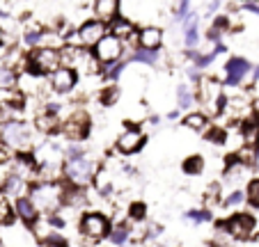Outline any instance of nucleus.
<instances>
[{
	"instance_id": "obj_1",
	"label": "nucleus",
	"mask_w": 259,
	"mask_h": 247,
	"mask_svg": "<svg viewBox=\"0 0 259 247\" xmlns=\"http://www.w3.org/2000/svg\"><path fill=\"white\" fill-rule=\"evenodd\" d=\"M97 170H99V163L90 151L78 156H64L62 181L67 185H73V188H90Z\"/></svg>"
},
{
	"instance_id": "obj_2",
	"label": "nucleus",
	"mask_w": 259,
	"mask_h": 247,
	"mask_svg": "<svg viewBox=\"0 0 259 247\" xmlns=\"http://www.w3.org/2000/svg\"><path fill=\"white\" fill-rule=\"evenodd\" d=\"M64 190H67L64 181H32L28 197L32 199V204L41 215H51L58 209H62Z\"/></svg>"
},
{
	"instance_id": "obj_3",
	"label": "nucleus",
	"mask_w": 259,
	"mask_h": 247,
	"mask_svg": "<svg viewBox=\"0 0 259 247\" xmlns=\"http://www.w3.org/2000/svg\"><path fill=\"white\" fill-rule=\"evenodd\" d=\"M0 144L12 154H32L34 128L25 119H12L0 124Z\"/></svg>"
},
{
	"instance_id": "obj_4",
	"label": "nucleus",
	"mask_w": 259,
	"mask_h": 247,
	"mask_svg": "<svg viewBox=\"0 0 259 247\" xmlns=\"http://www.w3.org/2000/svg\"><path fill=\"white\" fill-rule=\"evenodd\" d=\"M60 135L67 142H85L92 133V117L83 110V108L73 106L69 115L60 121Z\"/></svg>"
},
{
	"instance_id": "obj_5",
	"label": "nucleus",
	"mask_w": 259,
	"mask_h": 247,
	"mask_svg": "<svg viewBox=\"0 0 259 247\" xmlns=\"http://www.w3.org/2000/svg\"><path fill=\"white\" fill-rule=\"evenodd\" d=\"M108 231H110V220L101 211H85L78 220V236L88 245H97V242L106 240Z\"/></svg>"
},
{
	"instance_id": "obj_6",
	"label": "nucleus",
	"mask_w": 259,
	"mask_h": 247,
	"mask_svg": "<svg viewBox=\"0 0 259 247\" xmlns=\"http://www.w3.org/2000/svg\"><path fill=\"white\" fill-rule=\"evenodd\" d=\"M92 55L101 67H108V64H115L119 60H124V53H126V46H124L122 39H117L115 34H103L97 44L92 46Z\"/></svg>"
},
{
	"instance_id": "obj_7",
	"label": "nucleus",
	"mask_w": 259,
	"mask_h": 247,
	"mask_svg": "<svg viewBox=\"0 0 259 247\" xmlns=\"http://www.w3.org/2000/svg\"><path fill=\"white\" fill-rule=\"evenodd\" d=\"M147 144V133L138 126L136 121H124V131L115 140V149L122 156H136L145 149Z\"/></svg>"
},
{
	"instance_id": "obj_8",
	"label": "nucleus",
	"mask_w": 259,
	"mask_h": 247,
	"mask_svg": "<svg viewBox=\"0 0 259 247\" xmlns=\"http://www.w3.org/2000/svg\"><path fill=\"white\" fill-rule=\"evenodd\" d=\"M223 229L234 238L236 242H245L254 238V229H257V218L245 211H236L223 222Z\"/></svg>"
},
{
	"instance_id": "obj_9",
	"label": "nucleus",
	"mask_w": 259,
	"mask_h": 247,
	"mask_svg": "<svg viewBox=\"0 0 259 247\" xmlns=\"http://www.w3.org/2000/svg\"><path fill=\"white\" fill-rule=\"evenodd\" d=\"M250 71H252V64H250L248 58L232 55V58L223 64V73H225V76H223L220 85H223V87H241L250 78Z\"/></svg>"
},
{
	"instance_id": "obj_10",
	"label": "nucleus",
	"mask_w": 259,
	"mask_h": 247,
	"mask_svg": "<svg viewBox=\"0 0 259 247\" xmlns=\"http://www.w3.org/2000/svg\"><path fill=\"white\" fill-rule=\"evenodd\" d=\"M46 78H49V89L53 94H58V96H67V94H71L78 87V71L76 69L60 67Z\"/></svg>"
},
{
	"instance_id": "obj_11",
	"label": "nucleus",
	"mask_w": 259,
	"mask_h": 247,
	"mask_svg": "<svg viewBox=\"0 0 259 247\" xmlns=\"http://www.w3.org/2000/svg\"><path fill=\"white\" fill-rule=\"evenodd\" d=\"M103 34H108V23H103L99 19H88L85 23H80L76 28V39H78L80 48H92Z\"/></svg>"
},
{
	"instance_id": "obj_12",
	"label": "nucleus",
	"mask_w": 259,
	"mask_h": 247,
	"mask_svg": "<svg viewBox=\"0 0 259 247\" xmlns=\"http://www.w3.org/2000/svg\"><path fill=\"white\" fill-rule=\"evenodd\" d=\"M12 209H14V218L19 220L21 224H25L28 229H34L39 224L41 213L37 211V206L32 204V199L25 194V197H16L12 199Z\"/></svg>"
},
{
	"instance_id": "obj_13",
	"label": "nucleus",
	"mask_w": 259,
	"mask_h": 247,
	"mask_svg": "<svg viewBox=\"0 0 259 247\" xmlns=\"http://www.w3.org/2000/svg\"><path fill=\"white\" fill-rule=\"evenodd\" d=\"M108 32L115 34L117 39H122L124 46H133V48H138V44H136L138 28H136V23H133L128 16H124V14L115 16V19L108 23Z\"/></svg>"
},
{
	"instance_id": "obj_14",
	"label": "nucleus",
	"mask_w": 259,
	"mask_h": 247,
	"mask_svg": "<svg viewBox=\"0 0 259 247\" xmlns=\"http://www.w3.org/2000/svg\"><path fill=\"white\" fill-rule=\"evenodd\" d=\"M163 39H165V32L158 25H142L136 32L138 48H145V51H161Z\"/></svg>"
},
{
	"instance_id": "obj_15",
	"label": "nucleus",
	"mask_w": 259,
	"mask_h": 247,
	"mask_svg": "<svg viewBox=\"0 0 259 247\" xmlns=\"http://www.w3.org/2000/svg\"><path fill=\"white\" fill-rule=\"evenodd\" d=\"M200 39H202V34H200V14H197L195 10H191L186 19L181 21V41H184L186 48H197Z\"/></svg>"
},
{
	"instance_id": "obj_16",
	"label": "nucleus",
	"mask_w": 259,
	"mask_h": 247,
	"mask_svg": "<svg viewBox=\"0 0 259 247\" xmlns=\"http://www.w3.org/2000/svg\"><path fill=\"white\" fill-rule=\"evenodd\" d=\"M60 121H62V117H60V115H53V112L39 108V110H37V115H34L32 128L37 133H41V135H55V133L60 131Z\"/></svg>"
},
{
	"instance_id": "obj_17",
	"label": "nucleus",
	"mask_w": 259,
	"mask_h": 247,
	"mask_svg": "<svg viewBox=\"0 0 259 247\" xmlns=\"http://www.w3.org/2000/svg\"><path fill=\"white\" fill-rule=\"evenodd\" d=\"M119 10H122V0H94L92 3L94 19L103 23H110L115 16H119Z\"/></svg>"
},
{
	"instance_id": "obj_18",
	"label": "nucleus",
	"mask_w": 259,
	"mask_h": 247,
	"mask_svg": "<svg viewBox=\"0 0 259 247\" xmlns=\"http://www.w3.org/2000/svg\"><path fill=\"white\" fill-rule=\"evenodd\" d=\"M195 106H197L195 85H191V82H181V85H177V110L191 112Z\"/></svg>"
},
{
	"instance_id": "obj_19",
	"label": "nucleus",
	"mask_w": 259,
	"mask_h": 247,
	"mask_svg": "<svg viewBox=\"0 0 259 247\" xmlns=\"http://www.w3.org/2000/svg\"><path fill=\"white\" fill-rule=\"evenodd\" d=\"M211 124V117L202 110H191V112H184L181 117V126L188 128V131H195V133H204Z\"/></svg>"
},
{
	"instance_id": "obj_20",
	"label": "nucleus",
	"mask_w": 259,
	"mask_h": 247,
	"mask_svg": "<svg viewBox=\"0 0 259 247\" xmlns=\"http://www.w3.org/2000/svg\"><path fill=\"white\" fill-rule=\"evenodd\" d=\"M161 51H145V48H133V53L126 58V64H142V67H158L161 64Z\"/></svg>"
},
{
	"instance_id": "obj_21",
	"label": "nucleus",
	"mask_w": 259,
	"mask_h": 247,
	"mask_svg": "<svg viewBox=\"0 0 259 247\" xmlns=\"http://www.w3.org/2000/svg\"><path fill=\"white\" fill-rule=\"evenodd\" d=\"M19 89V71L0 60V94H10Z\"/></svg>"
},
{
	"instance_id": "obj_22",
	"label": "nucleus",
	"mask_w": 259,
	"mask_h": 247,
	"mask_svg": "<svg viewBox=\"0 0 259 247\" xmlns=\"http://www.w3.org/2000/svg\"><path fill=\"white\" fill-rule=\"evenodd\" d=\"M119 96H122V87H119V82H106V85L99 89V103L106 106V108L117 106Z\"/></svg>"
},
{
	"instance_id": "obj_23",
	"label": "nucleus",
	"mask_w": 259,
	"mask_h": 247,
	"mask_svg": "<svg viewBox=\"0 0 259 247\" xmlns=\"http://www.w3.org/2000/svg\"><path fill=\"white\" fill-rule=\"evenodd\" d=\"M108 240L113 247H124L128 240H131V227L126 222L119 224H110V231H108Z\"/></svg>"
},
{
	"instance_id": "obj_24",
	"label": "nucleus",
	"mask_w": 259,
	"mask_h": 247,
	"mask_svg": "<svg viewBox=\"0 0 259 247\" xmlns=\"http://www.w3.org/2000/svg\"><path fill=\"white\" fill-rule=\"evenodd\" d=\"M204 170H206V160H204V156H200V154H193L181 160V172L186 176H200Z\"/></svg>"
},
{
	"instance_id": "obj_25",
	"label": "nucleus",
	"mask_w": 259,
	"mask_h": 247,
	"mask_svg": "<svg viewBox=\"0 0 259 247\" xmlns=\"http://www.w3.org/2000/svg\"><path fill=\"white\" fill-rule=\"evenodd\" d=\"M220 199H223V185H220L218 181H213V183H209V185L204 188V192H202V202H204V209L211 211V206L220 204Z\"/></svg>"
},
{
	"instance_id": "obj_26",
	"label": "nucleus",
	"mask_w": 259,
	"mask_h": 247,
	"mask_svg": "<svg viewBox=\"0 0 259 247\" xmlns=\"http://www.w3.org/2000/svg\"><path fill=\"white\" fill-rule=\"evenodd\" d=\"M126 60H119V62L115 64H108V67L101 69V78L106 82H119V78L124 76V71H126Z\"/></svg>"
},
{
	"instance_id": "obj_27",
	"label": "nucleus",
	"mask_w": 259,
	"mask_h": 247,
	"mask_svg": "<svg viewBox=\"0 0 259 247\" xmlns=\"http://www.w3.org/2000/svg\"><path fill=\"white\" fill-rule=\"evenodd\" d=\"M184 218L191 224H209L211 220H213V215H211L209 209H188L186 213H184Z\"/></svg>"
},
{
	"instance_id": "obj_28",
	"label": "nucleus",
	"mask_w": 259,
	"mask_h": 247,
	"mask_svg": "<svg viewBox=\"0 0 259 247\" xmlns=\"http://www.w3.org/2000/svg\"><path fill=\"white\" fill-rule=\"evenodd\" d=\"M220 204H223L225 209H241V206L245 204V190L234 188L225 199H220Z\"/></svg>"
},
{
	"instance_id": "obj_29",
	"label": "nucleus",
	"mask_w": 259,
	"mask_h": 247,
	"mask_svg": "<svg viewBox=\"0 0 259 247\" xmlns=\"http://www.w3.org/2000/svg\"><path fill=\"white\" fill-rule=\"evenodd\" d=\"M245 204H250L252 209H259V176L248 181V188H245Z\"/></svg>"
},
{
	"instance_id": "obj_30",
	"label": "nucleus",
	"mask_w": 259,
	"mask_h": 247,
	"mask_svg": "<svg viewBox=\"0 0 259 247\" xmlns=\"http://www.w3.org/2000/svg\"><path fill=\"white\" fill-rule=\"evenodd\" d=\"M204 137L209 142H213V144H225V140H227V131L223 126H218V124H213L211 126L209 124V128L204 131Z\"/></svg>"
},
{
	"instance_id": "obj_31",
	"label": "nucleus",
	"mask_w": 259,
	"mask_h": 247,
	"mask_svg": "<svg viewBox=\"0 0 259 247\" xmlns=\"http://www.w3.org/2000/svg\"><path fill=\"white\" fill-rule=\"evenodd\" d=\"M145 218H147V204L145 202L128 204V220H133V222H145Z\"/></svg>"
},
{
	"instance_id": "obj_32",
	"label": "nucleus",
	"mask_w": 259,
	"mask_h": 247,
	"mask_svg": "<svg viewBox=\"0 0 259 247\" xmlns=\"http://www.w3.org/2000/svg\"><path fill=\"white\" fill-rule=\"evenodd\" d=\"M218 10H220V0H209V3H206V14L204 16H215Z\"/></svg>"
},
{
	"instance_id": "obj_33",
	"label": "nucleus",
	"mask_w": 259,
	"mask_h": 247,
	"mask_svg": "<svg viewBox=\"0 0 259 247\" xmlns=\"http://www.w3.org/2000/svg\"><path fill=\"white\" fill-rule=\"evenodd\" d=\"M241 10L250 12V14H257L259 16V3H241Z\"/></svg>"
},
{
	"instance_id": "obj_34",
	"label": "nucleus",
	"mask_w": 259,
	"mask_h": 247,
	"mask_svg": "<svg viewBox=\"0 0 259 247\" xmlns=\"http://www.w3.org/2000/svg\"><path fill=\"white\" fill-rule=\"evenodd\" d=\"M147 124L152 128H158L161 126V115H147Z\"/></svg>"
},
{
	"instance_id": "obj_35",
	"label": "nucleus",
	"mask_w": 259,
	"mask_h": 247,
	"mask_svg": "<svg viewBox=\"0 0 259 247\" xmlns=\"http://www.w3.org/2000/svg\"><path fill=\"white\" fill-rule=\"evenodd\" d=\"M257 82H259V64L257 67H252V71H250V85L248 87H254Z\"/></svg>"
},
{
	"instance_id": "obj_36",
	"label": "nucleus",
	"mask_w": 259,
	"mask_h": 247,
	"mask_svg": "<svg viewBox=\"0 0 259 247\" xmlns=\"http://www.w3.org/2000/svg\"><path fill=\"white\" fill-rule=\"evenodd\" d=\"M252 170L259 172V144L254 146V158H252Z\"/></svg>"
},
{
	"instance_id": "obj_37",
	"label": "nucleus",
	"mask_w": 259,
	"mask_h": 247,
	"mask_svg": "<svg viewBox=\"0 0 259 247\" xmlns=\"http://www.w3.org/2000/svg\"><path fill=\"white\" fill-rule=\"evenodd\" d=\"M179 117H181V110H177V108H175V110L167 112V119H170V121H177Z\"/></svg>"
},
{
	"instance_id": "obj_38",
	"label": "nucleus",
	"mask_w": 259,
	"mask_h": 247,
	"mask_svg": "<svg viewBox=\"0 0 259 247\" xmlns=\"http://www.w3.org/2000/svg\"><path fill=\"white\" fill-rule=\"evenodd\" d=\"M44 247H69L67 242H44Z\"/></svg>"
},
{
	"instance_id": "obj_39",
	"label": "nucleus",
	"mask_w": 259,
	"mask_h": 247,
	"mask_svg": "<svg viewBox=\"0 0 259 247\" xmlns=\"http://www.w3.org/2000/svg\"><path fill=\"white\" fill-rule=\"evenodd\" d=\"M239 3H259V0H239Z\"/></svg>"
},
{
	"instance_id": "obj_40",
	"label": "nucleus",
	"mask_w": 259,
	"mask_h": 247,
	"mask_svg": "<svg viewBox=\"0 0 259 247\" xmlns=\"http://www.w3.org/2000/svg\"><path fill=\"white\" fill-rule=\"evenodd\" d=\"M0 247H7V245H5V240H3V238H0Z\"/></svg>"
}]
</instances>
